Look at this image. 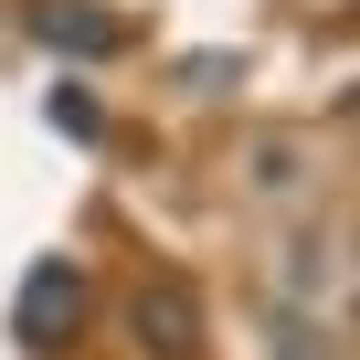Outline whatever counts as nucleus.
Returning <instances> with one entry per match:
<instances>
[{"mask_svg":"<svg viewBox=\"0 0 360 360\" xmlns=\"http://www.w3.org/2000/svg\"><path fill=\"white\" fill-rule=\"evenodd\" d=\"M32 43H53V53H117L127 43V22H106V11H85V0H32Z\"/></svg>","mask_w":360,"mask_h":360,"instance_id":"7ed1b4c3","label":"nucleus"},{"mask_svg":"<svg viewBox=\"0 0 360 360\" xmlns=\"http://www.w3.org/2000/svg\"><path fill=\"white\" fill-rule=\"evenodd\" d=\"M127 339H138L148 360H202V339H212L202 286H191V276H138V297H127Z\"/></svg>","mask_w":360,"mask_h":360,"instance_id":"f257e3e1","label":"nucleus"},{"mask_svg":"<svg viewBox=\"0 0 360 360\" xmlns=\"http://www.w3.org/2000/svg\"><path fill=\"white\" fill-rule=\"evenodd\" d=\"M43 117H53L64 138H106V117H96V96H85V85H53V106H43Z\"/></svg>","mask_w":360,"mask_h":360,"instance_id":"20e7f679","label":"nucleus"},{"mask_svg":"<svg viewBox=\"0 0 360 360\" xmlns=\"http://www.w3.org/2000/svg\"><path fill=\"white\" fill-rule=\"evenodd\" d=\"M75 318H85V276L53 255V265H32L22 276V307H11V339L22 349H53V339H75Z\"/></svg>","mask_w":360,"mask_h":360,"instance_id":"f03ea898","label":"nucleus"}]
</instances>
